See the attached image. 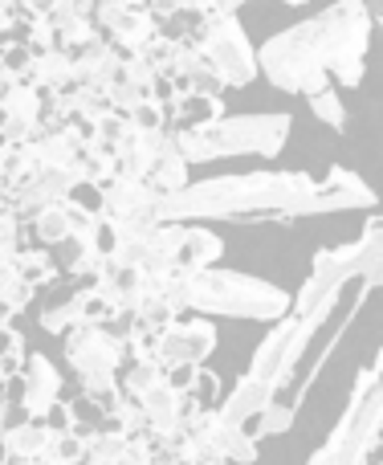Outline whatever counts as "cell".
Instances as JSON below:
<instances>
[{
    "mask_svg": "<svg viewBox=\"0 0 383 465\" xmlns=\"http://www.w3.org/2000/svg\"><path fill=\"white\" fill-rule=\"evenodd\" d=\"M41 425H45V433H49V437H57V433H78V412H74V401L57 396V401L45 409Z\"/></svg>",
    "mask_w": 383,
    "mask_h": 465,
    "instance_id": "cell-31",
    "label": "cell"
},
{
    "mask_svg": "<svg viewBox=\"0 0 383 465\" xmlns=\"http://www.w3.org/2000/svg\"><path fill=\"white\" fill-rule=\"evenodd\" d=\"M70 54V65H74V86H86V90H106L114 78H119V62L123 54L103 37V33H90L86 41L78 45L62 49Z\"/></svg>",
    "mask_w": 383,
    "mask_h": 465,
    "instance_id": "cell-13",
    "label": "cell"
},
{
    "mask_svg": "<svg viewBox=\"0 0 383 465\" xmlns=\"http://www.w3.org/2000/svg\"><path fill=\"white\" fill-rule=\"evenodd\" d=\"M379 355L359 368L355 388L347 396V409L339 412V425L330 429V437L310 453L306 465H368L371 450L379 445L383 429V388H379Z\"/></svg>",
    "mask_w": 383,
    "mask_h": 465,
    "instance_id": "cell-7",
    "label": "cell"
},
{
    "mask_svg": "<svg viewBox=\"0 0 383 465\" xmlns=\"http://www.w3.org/2000/svg\"><path fill=\"white\" fill-rule=\"evenodd\" d=\"M208 441H212V450L221 453L229 465H253L257 461V441L249 437L245 425H224L221 417H216L212 433H208Z\"/></svg>",
    "mask_w": 383,
    "mask_h": 465,
    "instance_id": "cell-22",
    "label": "cell"
},
{
    "mask_svg": "<svg viewBox=\"0 0 383 465\" xmlns=\"http://www.w3.org/2000/svg\"><path fill=\"white\" fill-rule=\"evenodd\" d=\"M221 114H224V98L221 94H196V90H180L176 103L168 106V127L172 131L204 127V123L221 119Z\"/></svg>",
    "mask_w": 383,
    "mask_h": 465,
    "instance_id": "cell-17",
    "label": "cell"
},
{
    "mask_svg": "<svg viewBox=\"0 0 383 465\" xmlns=\"http://www.w3.org/2000/svg\"><path fill=\"white\" fill-rule=\"evenodd\" d=\"M319 188V176L310 172H241V176H212L192 180L188 188L172 196H160L155 217L160 221H184V225H204V221H281L294 225L302 221L306 201Z\"/></svg>",
    "mask_w": 383,
    "mask_h": 465,
    "instance_id": "cell-2",
    "label": "cell"
},
{
    "mask_svg": "<svg viewBox=\"0 0 383 465\" xmlns=\"http://www.w3.org/2000/svg\"><path fill=\"white\" fill-rule=\"evenodd\" d=\"M241 5H249V0H212V13H229V16H237V8Z\"/></svg>",
    "mask_w": 383,
    "mask_h": 465,
    "instance_id": "cell-37",
    "label": "cell"
},
{
    "mask_svg": "<svg viewBox=\"0 0 383 465\" xmlns=\"http://www.w3.org/2000/svg\"><path fill=\"white\" fill-rule=\"evenodd\" d=\"M188 172H192V168L184 163V155H180V152H168V155H155V160L147 163L143 184L152 188L155 196H172V193H180V188L192 184Z\"/></svg>",
    "mask_w": 383,
    "mask_h": 465,
    "instance_id": "cell-23",
    "label": "cell"
},
{
    "mask_svg": "<svg viewBox=\"0 0 383 465\" xmlns=\"http://www.w3.org/2000/svg\"><path fill=\"white\" fill-rule=\"evenodd\" d=\"M343 209H376V193H371L351 168H330L327 176L319 180L314 196L306 201L302 221L322 217V213H343Z\"/></svg>",
    "mask_w": 383,
    "mask_h": 465,
    "instance_id": "cell-12",
    "label": "cell"
},
{
    "mask_svg": "<svg viewBox=\"0 0 383 465\" xmlns=\"http://www.w3.org/2000/svg\"><path fill=\"white\" fill-rule=\"evenodd\" d=\"M29 86L41 90V94H65V90L74 86L70 54H62V49H45V54H37V57H33Z\"/></svg>",
    "mask_w": 383,
    "mask_h": 465,
    "instance_id": "cell-20",
    "label": "cell"
},
{
    "mask_svg": "<svg viewBox=\"0 0 383 465\" xmlns=\"http://www.w3.org/2000/svg\"><path fill=\"white\" fill-rule=\"evenodd\" d=\"M371 33L376 21L368 0H335L290 29L273 33L257 49V78L298 98H310L327 86L355 90L363 82Z\"/></svg>",
    "mask_w": 383,
    "mask_h": 465,
    "instance_id": "cell-1",
    "label": "cell"
},
{
    "mask_svg": "<svg viewBox=\"0 0 383 465\" xmlns=\"http://www.w3.org/2000/svg\"><path fill=\"white\" fill-rule=\"evenodd\" d=\"M0 437H5L8 458H16V461H33L41 450H45V441H49V433H45V425H41V420H21V425L5 429Z\"/></svg>",
    "mask_w": 383,
    "mask_h": 465,
    "instance_id": "cell-27",
    "label": "cell"
},
{
    "mask_svg": "<svg viewBox=\"0 0 383 465\" xmlns=\"http://www.w3.org/2000/svg\"><path fill=\"white\" fill-rule=\"evenodd\" d=\"M379 265H383V229H379V217H371V225L355 241L314 253L306 282L298 286V294H290V314H294L310 335H319L330 322L335 306L343 302L351 282H363V286H371V290L379 286Z\"/></svg>",
    "mask_w": 383,
    "mask_h": 465,
    "instance_id": "cell-4",
    "label": "cell"
},
{
    "mask_svg": "<svg viewBox=\"0 0 383 465\" xmlns=\"http://www.w3.org/2000/svg\"><path fill=\"white\" fill-rule=\"evenodd\" d=\"M5 322H8V319H5V314H0V327H5Z\"/></svg>",
    "mask_w": 383,
    "mask_h": 465,
    "instance_id": "cell-40",
    "label": "cell"
},
{
    "mask_svg": "<svg viewBox=\"0 0 383 465\" xmlns=\"http://www.w3.org/2000/svg\"><path fill=\"white\" fill-rule=\"evenodd\" d=\"M249 5H253V0H249Z\"/></svg>",
    "mask_w": 383,
    "mask_h": 465,
    "instance_id": "cell-41",
    "label": "cell"
},
{
    "mask_svg": "<svg viewBox=\"0 0 383 465\" xmlns=\"http://www.w3.org/2000/svg\"><path fill=\"white\" fill-rule=\"evenodd\" d=\"M62 360L70 363L78 384H90V380H106L119 371L123 343L106 335L103 327H94V322H74L62 335Z\"/></svg>",
    "mask_w": 383,
    "mask_h": 465,
    "instance_id": "cell-9",
    "label": "cell"
},
{
    "mask_svg": "<svg viewBox=\"0 0 383 465\" xmlns=\"http://www.w3.org/2000/svg\"><path fill=\"white\" fill-rule=\"evenodd\" d=\"M310 343H314V335L294 319V314H281L278 322H270V335L257 343L245 376L221 396L216 417H221L224 425H249L265 404L278 401V396L298 380V363L306 360Z\"/></svg>",
    "mask_w": 383,
    "mask_h": 465,
    "instance_id": "cell-5",
    "label": "cell"
},
{
    "mask_svg": "<svg viewBox=\"0 0 383 465\" xmlns=\"http://www.w3.org/2000/svg\"><path fill=\"white\" fill-rule=\"evenodd\" d=\"M294 417H298V404L294 401H270L265 404L261 412H257L253 420H249V437H253V441H261V437H281V433H290V429H294Z\"/></svg>",
    "mask_w": 383,
    "mask_h": 465,
    "instance_id": "cell-26",
    "label": "cell"
},
{
    "mask_svg": "<svg viewBox=\"0 0 383 465\" xmlns=\"http://www.w3.org/2000/svg\"><path fill=\"white\" fill-rule=\"evenodd\" d=\"M123 450H127V437H123V433H103V429H90V433L82 437L78 465H119Z\"/></svg>",
    "mask_w": 383,
    "mask_h": 465,
    "instance_id": "cell-28",
    "label": "cell"
},
{
    "mask_svg": "<svg viewBox=\"0 0 383 465\" xmlns=\"http://www.w3.org/2000/svg\"><path fill=\"white\" fill-rule=\"evenodd\" d=\"M16 384H21V409L29 420H41L45 417V409L62 396V371H57V363L49 360V355L41 351H25V363L21 371H16Z\"/></svg>",
    "mask_w": 383,
    "mask_h": 465,
    "instance_id": "cell-14",
    "label": "cell"
},
{
    "mask_svg": "<svg viewBox=\"0 0 383 465\" xmlns=\"http://www.w3.org/2000/svg\"><path fill=\"white\" fill-rule=\"evenodd\" d=\"M13 262H16V278L21 282H29L33 290H45V286H54L62 273H57V265H54V257H49V249H41V245H25V249H16L13 253Z\"/></svg>",
    "mask_w": 383,
    "mask_h": 465,
    "instance_id": "cell-24",
    "label": "cell"
},
{
    "mask_svg": "<svg viewBox=\"0 0 383 465\" xmlns=\"http://www.w3.org/2000/svg\"><path fill=\"white\" fill-rule=\"evenodd\" d=\"M306 103H310L314 119H319L322 127H330V131H347V103L339 98V90H335V86H327V90H319V94H310Z\"/></svg>",
    "mask_w": 383,
    "mask_h": 465,
    "instance_id": "cell-29",
    "label": "cell"
},
{
    "mask_svg": "<svg viewBox=\"0 0 383 465\" xmlns=\"http://www.w3.org/2000/svg\"><path fill=\"white\" fill-rule=\"evenodd\" d=\"M221 257H224L221 232H212L204 225H188L184 241H180V253H176V270H204V265H216Z\"/></svg>",
    "mask_w": 383,
    "mask_h": 465,
    "instance_id": "cell-18",
    "label": "cell"
},
{
    "mask_svg": "<svg viewBox=\"0 0 383 465\" xmlns=\"http://www.w3.org/2000/svg\"><path fill=\"white\" fill-rule=\"evenodd\" d=\"M281 5H290V8H302V5H310V0H281Z\"/></svg>",
    "mask_w": 383,
    "mask_h": 465,
    "instance_id": "cell-38",
    "label": "cell"
},
{
    "mask_svg": "<svg viewBox=\"0 0 383 465\" xmlns=\"http://www.w3.org/2000/svg\"><path fill=\"white\" fill-rule=\"evenodd\" d=\"M16 262H13V253H8V249H0V302H5L8 298V290L16 286Z\"/></svg>",
    "mask_w": 383,
    "mask_h": 465,
    "instance_id": "cell-36",
    "label": "cell"
},
{
    "mask_svg": "<svg viewBox=\"0 0 383 465\" xmlns=\"http://www.w3.org/2000/svg\"><path fill=\"white\" fill-rule=\"evenodd\" d=\"M41 131V94L25 82H16L0 98V139L5 143H29Z\"/></svg>",
    "mask_w": 383,
    "mask_h": 465,
    "instance_id": "cell-15",
    "label": "cell"
},
{
    "mask_svg": "<svg viewBox=\"0 0 383 465\" xmlns=\"http://www.w3.org/2000/svg\"><path fill=\"white\" fill-rule=\"evenodd\" d=\"M25 245H33L29 225H21V221H16L8 209H0V249L16 253V249H25Z\"/></svg>",
    "mask_w": 383,
    "mask_h": 465,
    "instance_id": "cell-35",
    "label": "cell"
},
{
    "mask_svg": "<svg viewBox=\"0 0 383 465\" xmlns=\"http://www.w3.org/2000/svg\"><path fill=\"white\" fill-rule=\"evenodd\" d=\"M127 119L135 123V131H163V127H168V106H160L155 98H143V103H139Z\"/></svg>",
    "mask_w": 383,
    "mask_h": 465,
    "instance_id": "cell-34",
    "label": "cell"
},
{
    "mask_svg": "<svg viewBox=\"0 0 383 465\" xmlns=\"http://www.w3.org/2000/svg\"><path fill=\"white\" fill-rule=\"evenodd\" d=\"M163 298L192 314H224V319H249V322H278L290 314V294L265 278L241 270H221V265H204V270H176L147 278Z\"/></svg>",
    "mask_w": 383,
    "mask_h": 465,
    "instance_id": "cell-3",
    "label": "cell"
},
{
    "mask_svg": "<svg viewBox=\"0 0 383 465\" xmlns=\"http://www.w3.org/2000/svg\"><path fill=\"white\" fill-rule=\"evenodd\" d=\"M114 380H119L123 396H131V401H143L152 388L163 384V363L155 360V355H135V360H123L119 363Z\"/></svg>",
    "mask_w": 383,
    "mask_h": 465,
    "instance_id": "cell-21",
    "label": "cell"
},
{
    "mask_svg": "<svg viewBox=\"0 0 383 465\" xmlns=\"http://www.w3.org/2000/svg\"><path fill=\"white\" fill-rule=\"evenodd\" d=\"M103 94H106V103H111V111H119V114H131V111H135V106L147 98L143 90H139L135 82H127V78H114L111 86L103 90Z\"/></svg>",
    "mask_w": 383,
    "mask_h": 465,
    "instance_id": "cell-33",
    "label": "cell"
},
{
    "mask_svg": "<svg viewBox=\"0 0 383 465\" xmlns=\"http://www.w3.org/2000/svg\"><path fill=\"white\" fill-rule=\"evenodd\" d=\"M5 465H37V461H16V458H8Z\"/></svg>",
    "mask_w": 383,
    "mask_h": 465,
    "instance_id": "cell-39",
    "label": "cell"
},
{
    "mask_svg": "<svg viewBox=\"0 0 383 465\" xmlns=\"http://www.w3.org/2000/svg\"><path fill=\"white\" fill-rule=\"evenodd\" d=\"M290 119L286 111L273 114H221V119L204 123V127L176 131V147L184 155L188 168L196 163H216L232 160V155H257V160H278L286 152L290 139Z\"/></svg>",
    "mask_w": 383,
    "mask_h": 465,
    "instance_id": "cell-6",
    "label": "cell"
},
{
    "mask_svg": "<svg viewBox=\"0 0 383 465\" xmlns=\"http://www.w3.org/2000/svg\"><path fill=\"white\" fill-rule=\"evenodd\" d=\"M70 232H74V221H70V209H65V201L45 204V209H41L37 217L29 221V237H33V245H41V249H54L57 241H65Z\"/></svg>",
    "mask_w": 383,
    "mask_h": 465,
    "instance_id": "cell-25",
    "label": "cell"
},
{
    "mask_svg": "<svg viewBox=\"0 0 383 465\" xmlns=\"http://www.w3.org/2000/svg\"><path fill=\"white\" fill-rule=\"evenodd\" d=\"M188 37L196 41V49L208 57V65L216 70V78H221L224 90L229 86L245 90L249 82L257 78V49H253L245 25H241L237 16L204 13V16H196Z\"/></svg>",
    "mask_w": 383,
    "mask_h": 465,
    "instance_id": "cell-8",
    "label": "cell"
},
{
    "mask_svg": "<svg viewBox=\"0 0 383 465\" xmlns=\"http://www.w3.org/2000/svg\"><path fill=\"white\" fill-rule=\"evenodd\" d=\"M82 458V433H57L45 441V450L37 453V465H78Z\"/></svg>",
    "mask_w": 383,
    "mask_h": 465,
    "instance_id": "cell-30",
    "label": "cell"
},
{
    "mask_svg": "<svg viewBox=\"0 0 383 465\" xmlns=\"http://www.w3.org/2000/svg\"><path fill=\"white\" fill-rule=\"evenodd\" d=\"M188 396L196 401V409H216V404H221V376H216L212 368H204V363H200V371H196V380H192Z\"/></svg>",
    "mask_w": 383,
    "mask_h": 465,
    "instance_id": "cell-32",
    "label": "cell"
},
{
    "mask_svg": "<svg viewBox=\"0 0 383 465\" xmlns=\"http://www.w3.org/2000/svg\"><path fill=\"white\" fill-rule=\"evenodd\" d=\"M216 351V327L208 314H180L168 327L155 331V347L152 355L163 368H176V363H204Z\"/></svg>",
    "mask_w": 383,
    "mask_h": 465,
    "instance_id": "cell-10",
    "label": "cell"
},
{
    "mask_svg": "<svg viewBox=\"0 0 383 465\" xmlns=\"http://www.w3.org/2000/svg\"><path fill=\"white\" fill-rule=\"evenodd\" d=\"M74 322H82V290L49 294V298H41V302H37V327L45 331V335L62 339Z\"/></svg>",
    "mask_w": 383,
    "mask_h": 465,
    "instance_id": "cell-19",
    "label": "cell"
},
{
    "mask_svg": "<svg viewBox=\"0 0 383 465\" xmlns=\"http://www.w3.org/2000/svg\"><path fill=\"white\" fill-rule=\"evenodd\" d=\"M139 409H143L152 433H176L192 412H196V401H192L188 392H180V388L160 384V388H152V392L139 401Z\"/></svg>",
    "mask_w": 383,
    "mask_h": 465,
    "instance_id": "cell-16",
    "label": "cell"
},
{
    "mask_svg": "<svg viewBox=\"0 0 383 465\" xmlns=\"http://www.w3.org/2000/svg\"><path fill=\"white\" fill-rule=\"evenodd\" d=\"M98 196H103V217L123 221V225H135V229L160 225V217H155L160 196H155L143 180H131V176L111 172V176L98 184Z\"/></svg>",
    "mask_w": 383,
    "mask_h": 465,
    "instance_id": "cell-11",
    "label": "cell"
}]
</instances>
